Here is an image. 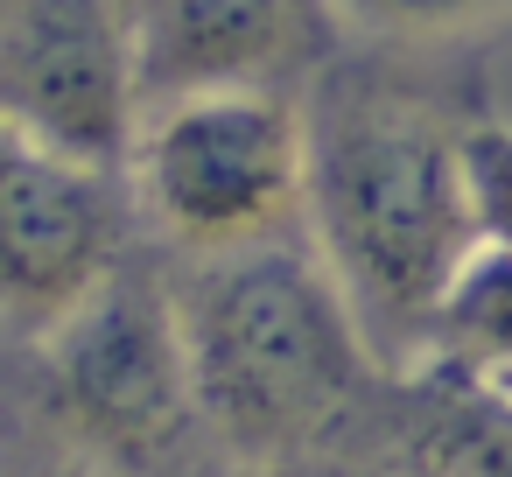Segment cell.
<instances>
[{
	"instance_id": "obj_1",
	"label": "cell",
	"mask_w": 512,
	"mask_h": 477,
	"mask_svg": "<svg viewBox=\"0 0 512 477\" xmlns=\"http://www.w3.org/2000/svg\"><path fill=\"white\" fill-rule=\"evenodd\" d=\"M309 239L323 246L365 344L414 372L456 267L477 253L463 183L470 120L421 71L365 50L330 57L309 92Z\"/></svg>"
},
{
	"instance_id": "obj_2",
	"label": "cell",
	"mask_w": 512,
	"mask_h": 477,
	"mask_svg": "<svg viewBox=\"0 0 512 477\" xmlns=\"http://www.w3.org/2000/svg\"><path fill=\"white\" fill-rule=\"evenodd\" d=\"M169 281L204 435H218L239 470H288L330 449L372 400V379H393L309 232L169 260Z\"/></svg>"
},
{
	"instance_id": "obj_3",
	"label": "cell",
	"mask_w": 512,
	"mask_h": 477,
	"mask_svg": "<svg viewBox=\"0 0 512 477\" xmlns=\"http://www.w3.org/2000/svg\"><path fill=\"white\" fill-rule=\"evenodd\" d=\"M134 204L169 260L246 253L309 232V106L281 85L176 92L141 113Z\"/></svg>"
},
{
	"instance_id": "obj_4",
	"label": "cell",
	"mask_w": 512,
	"mask_h": 477,
	"mask_svg": "<svg viewBox=\"0 0 512 477\" xmlns=\"http://www.w3.org/2000/svg\"><path fill=\"white\" fill-rule=\"evenodd\" d=\"M50 421L113 477H169L204 428L176 281L148 253H127L99 295H85L50 337L29 344Z\"/></svg>"
},
{
	"instance_id": "obj_5",
	"label": "cell",
	"mask_w": 512,
	"mask_h": 477,
	"mask_svg": "<svg viewBox=\"0 0 512 477\" xmlns=\"http://www.w3.org/2000/svg\"><path fill=\"white\" fill-rule=\"evenodd\" d=\"M134 0H0V120L57 155L127 169L141 134Z\"/></svg>"
},
{
	"instance_id": "obj_6",
	"label": "cell",
	"mask_w": 512,
	"mask_h": 477,
	"mask_svg": "<svg viewBox=\"0 0 512 477\" xmlns=\"http://www.w3.org/2000/svg\"><path fill=\"white\" fill-rule=\"evenodd\" d=\"M134 176L0 127V316L29 351L134 253Z\"/></svg>"
},
{
	"instance_id": "obj_7",
	"label": "cell",
	"mask_w": 512,
	"mask_h": 477,
	"mask_svg": "<svg viewBox=\"0 0 512 477\" xmlns=\"http://www.w3.org/2000/svg\"><path fill=\"white\" fill-rule=\"evenodd\" d=\"M134 15L148 106L218 85L309 92L344 36L337 0H134Z\"/></svg>"
},
{
	"instance_id": "obj_8",
	"label": "cell",
	"mask_w": 512,
	"mask_h": 477,
	"mask_svg": "<svg viewBox=\"0 0 512 477\" xmlns=\"http://www.w3.org/2000/svg\"><path fill=\"white\" fill-rule=\"evenodd\" d=\"M421 365L512 393V246L505 239H477V253L456 267Z\"/></svg>"
},
{
	"instance_id": "obj_9",
	"label": "cell",
	"mask_w": 512,
	"mask_h": 477,
	"mask_svg": "<svg viewBox=\"0 0 512 477\" xmlns=\"http://www.w3.org/2000/svg\"><path fill=\"white\" fill-rule=\"evenodd\" d=\"M463 183L484 239L512 246V127L505 120H470L463 134Z\"/></svg>"
},
{
	"instance_id": "obj_10",
	"label": "cell",
	"mask_w": 512,
	"mask_h": 477,
	"mask_svg": "<svg viewBox=\"0 0 512 477\" xmlns=\"http://www.w3.org/2000/svg\"><path fill=\"white\" fill-rule=\"evenodd\" d=\"M64 477H113V470H99V463H85V470H64Z\"/></svg>"
},
{
	"instance_id": "obj_11",
	"label": "cell",
	"mask_w": 512,
	"mask_h": 477,
	"mask_svg": "<svg viewBox=\"0 0 512 477\" xmlns=\"http://www.w3.org/2000/svg\"><path fill=\"white\" fill-rule=\"evenodd\" d=\"M393 477H407V470H393Z\"/></svg>"
}]
</instances>
